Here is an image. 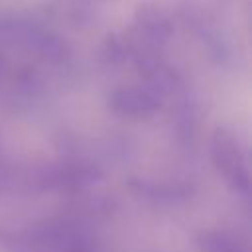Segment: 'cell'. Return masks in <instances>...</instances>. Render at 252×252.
Returning <instances> with one entry per match:
<instances>
[{
    "label": "cell",
    "instance_id": "cell-7",
    "mask_svg": "<svg viewBox=\"0 0 252 252\" xmlns=\"http://www.w3.org/2000/svg\"><path fill=\"white\" fill-rule=\"evenodd\" d=\"M43 93L41 73L33 65H22L10 73L4 85V104L14 110H30L43 98Z\"/></svg>",
    "mask_w": 252,
    "mask_h": 252
},
{
    "label": "cell",
    "instance_id": "cell-8",
    "mask_svg": "<svg viewBox=\"0 0 252 252\" xmlns=\"http://www.w3.org/2000/svg\"><path fill=\"white\" fill-rule=\"evenodd\" d=\"M199 102L195 94L189 93V89L181 91L175 96V108H173V134L177 140V146L183 152H193L199 136Z\"/></svg>",
    "mask_w": 252,
    "mask_h": 252
},
{
    "label": "cell",
    "instance_id": "cell-1",
    "mask_svg": "<svg viewBox=\"0 0 252 252\" xmlns=\"http://www.w3.org/2000/svg\"><path fill=\"white\" fill-rule=\"evenodd\" d=\"M102 179L96 163L85 158H61L59 161L33 165L28 169L16 167L14 191L28 193H65L79 195Z\"/></svg>",
    "mask_w": 252,
    "mask_h": 252
},
{
    "label": "cell",
    "instance_id": "cell-3",
    "mask_svg": "<svg viewBox=\"0 0 252 252\" xmlns=\"http://www.w3.org/2000/svg\"><path fill=\"white\" fill-rule=\"evenodd\" d=\"M209 156L213 167L222 175V179L228 183V187L240 195L242 199L250 197V167L246 159V150L240 144L238 136L219 126L211 134L209 142Z\"/></svg>",
    "mask_w": 252,
    "mask_h": 252
},
{
    "label": "cell",
    "instance_id": "cell-9",
    "mask_svg": "<svg viewBox=\"0 0 252 252\" xmlns=\"http://www.w3.org/2000/svg\"><path fill=\"white\" fill-rule=\"evenodd\" d=\"M47 14L67 28L85 30L96 20V6L94 0H51Z\"/></svg>",
    "mask_w": 252,
    "mask_h": 252
},
{
    "label": "cell",
    "instance_id": "cell-4",
    "mask_svg": "<svg viewBox=\"0 0 252 252\" xmlns=\"http://www.w3.org/2000/svg\"><path fill=\"white\" fill-rule=\"evenodd\" d=\"M173 33V14L158 0H144L134 10V26L126 32V37L130 47L163 51Z\"/></svg>",
    "mask_w": 252,
    "mask_h": 252
},
{
    "label": "cell",
    "instance_id": "cell-12",
    "mask_svg": "<svg viewBox=\"0 0 252 252\" xmlns=\"http://www.w3.org/2000/svg\"><path fill=\"white\" fill-rule=\"evenodd\" d=\"M6 77V57H4V47L0 45V83Z\"/></svg>",
    "mask_w": 252,
    "mask_h": 252
},
{
    "label": "cell",
    "instance_id": "cell-10",
    "mask_svg": "<svg viewBox=\"0 0 252 252\" xmlns=\"http://www.w3.org/2000/svg\"><path fill=\"white\" fill-rule=\"evenodd\" d=\"M199 252H248V246L242 238L228 230H203L197 234Z\"/></svg>",
    "mask_w": 252,
    "mask_h": 252
},
{
    "label": "cell",
    "instance_id": "cell-6",
    "mask_svg": "<svg viewBox=\"0 0 252 252\" xmlns=\"http://www.w3.org/2000/svg\"><path fill=\"white\" fill-rule=\"evenodd\" d=\"M130 193L156 209H181L187 207L195 197V185L191 181H156L146 177L128 179Z\"/></svg>",
    "mask_w": 252,
    "mask_h": 252
},
{
    "label": "cell",
    "instance_id": "cell-11",
    "mask_svg": "<svg viewBox=\"0 0 252 252\" xmlns=\"http://www.w3.org/2000/svg\"><path fill=\"white\" fill-rule=\"evenodd\" d=\"M100 59L110 67H118L130 61V43L126 33H108L100 47Z\"/></svg>",
    "mask_w": 252,
    "mask_h": 252
},
{
    "label": "cell",
    "instance_id": "cell-2",
    "mask_svg": "<svg viewBox=\"0 0 252 252\" xmlns=\"http://www.w3.org/2000/svg\"><path fill=\"white\" fill-rule=\"evenodd\" d=\"M20 252H104L89 222L69 215L43 219L22 230Z\"/></svg>",
    "mask_w": 252,
    "mask_h": 252
},
{
    "label": "cell",
    "instance_id": "cell-5",
    "mask_svg": "<svg viewBox=\"0 0 252 252\" xmlns=\"http://www.w3.org/2000/svg\"><path fill=\"white\" fill-rule=\"evenodd\" d=\"M108 110L128 122L152 120L165 104V98L148 85H128L118 87L108 96Z\"/></svg>",
    "mask_w": 252,
    "mask_h": 252
}]
</instances>
